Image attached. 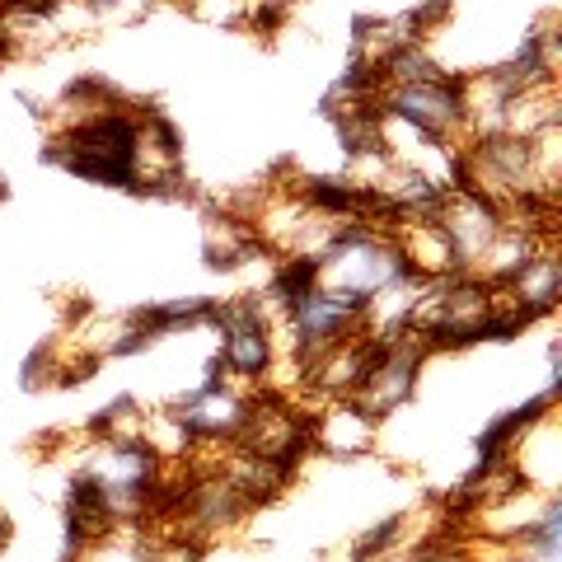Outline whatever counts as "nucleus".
Masks as SVG:
<instances>
[{"label":"nucleus","instance_id":"20e7f679","mask_svg":"<svg viewBox=\"0 0 562 562\" xmlns=\"http://www.w3.org/2000/svg\"><path fill=\"white\" fill-rule=\"evenodd\" d=\"M310 413V450H324L333 460H361L375 450L380 422L357 398H314Z\"/></svg>","mask_w":562,"mask_h":562},{"label":"nucleus","instance_id":"f257e3e1","mask_svg":"<svg viewBox=\"0 0 562 562\" xmlns=\"http://www.w3.org/2000/svg\"><path fill=\"white\" fill-rule=\"evenodd\" d=\"M314 277H319L324 291L347 295V301H357V305H371L384 291L413 281V268L390 231L366 225V221H347L342 231L328 239V249L314 258Z\"/></svg>","mask_w":562,"mask_h":562},{"label":"nucleus","instance_id":"f03ea898","mask_svg":"<svg viewBox=\"0 0 562 562\" xmlns=\"http://www.w3.org/2000/svg\"><path fill=\"white\" fill-rule=\"evenodd\" d=\"M254 394L258 390H244V384L225 380L221 366L211 361L198 390H188L179 403H169V408L188 427L198 450H231L239 441L244 422H249V413H254Z\"/></svg>","mask_w":562,"mask_h":562},{"label":"nucleus","instance_id":"39448f33","mask_svg":"<svg viewBox=\"0 0 562 562\" xmlns=\"http://www.w3.org/2000/svg\"><path fill=\"white\" fill-rule=\"evenodd\" d=\"M502 291L512 295V305L530 324L549 319V314L558 310V301H562V262H558V249H539L512 281H502Z\"/></svg>","mask_w":562,"mask_h":562},{"label":"nucleus","instance_id":"6e6552de","mask_svg":"<svg viewBox=\"0 0 562 562\" xmlns=\"http://www.w3.org/2000/svg\"><path fill=\"white\" fill-rule=\"evenodd\" d=\"M512 562H530V558H512Z\"/></svg>","mask_w":562,"mask_h":562},{"label":"nucleus","instance_id":"7ed1b4c3","mask_svg":"<svg viewBox=\"0 0 562 562\" xmlns=\"http://www.w3.org/2000/svg\"><path fill=\"white\" fill-rule=\"evenodd\" d=\"M375 109L450 146H464V76H427L408 85H380Z\"/></svg>","mask_w":562,"mask_h":562},{"label":"nucleus","instance_id":"423d86ee","mask_svg":"<svg viewBox=\"0 0 562 562\" xmlns=\"http://www.w3.org/2000/svg\"><path fill=\"white\" fill-rule=\"evenodd\" d=\"M66 562H146V539H140V525H122V530L80 543Z\"/></svg>","mask_w":562,"mask_h":562},{"label":"nucleus","instance_id":"0eeeda50","mask_svg":"<svg viewBox=\"0 0 562 562\" xmlns=\"http://www.w3.org/2000/svg\"><path fill=\"white\" fill-rule=\"evenodd\" d=\"M0 198H5V173H0Z\"/></svg>","mask_w":562,"mask_h":562}]
</instances>
